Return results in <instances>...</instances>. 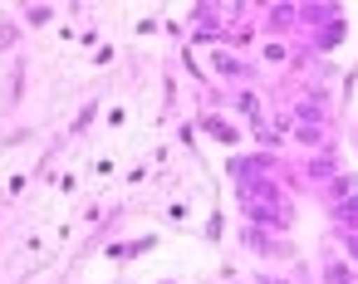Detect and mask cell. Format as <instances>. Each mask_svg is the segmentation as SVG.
Returning a JSON list of instances; mask_svg holds the SVG:
<instances>
[{
    "label": "cell",
    "mask_w": 358,
    "mask_h": 284,
    "mask_svg": "<svg viewBox=\"0 0 358 284\" xmlns=\"http://www.w3.org/2000/svg\"><path fill=\"white\" fill-rule=\"evenodd\" d=\"M206 240H221V211H211V221H206Z\"/></svg>",
    "instance_id": "7c38bea8"
},
{
    "label": "cell",
    "mask_w": 358,
    "mask_h": 284,
    "mask_svg": "<svg viewBox=\"0 0 358 284\" xmlns=\"http://www.w3.org/2000/svg\"><path fill=\"white\" fill-rule=\"evenodd\" d=\"M20 20H25L30 30H45V25L55 20V10H50V6H25V10H20Z\"/></svg>",
    "instance_id": "9c48e42d"
},
{
    "label": "cell",
    "mask_w": 358,
    "mask_h": 284,
    "mask_svg": "<svg viewBox=\"0 0 358 284\" xmlns=\"http://www.w3.org/2000/svg\"><path fill=\"white\" fill-rule=\"evenodd\" d=\"M157 284H182V279H157Z\"/></svg>",
    "instance_id": "4fadbf2b"
},
{
    "label": "cell",
    "mask_w": 358,
    "mask_h": 284,
    "mask_svg": "<svg viewBox=\"0 0 358 284\" xmlns=\"http://www.w3.org/2000/svg\"><path fill=\"white\" fill-rule=\"evenodd\" d=\"M196 128H201L211 142H221V147H241V137H245V128H241L231 113H196Z\"/></svg>",
    "instance_id": "5b68a950"
},
{
    "label": "cell",
    "mask_w": 358,
    "mask_h": 284,
    "mask_svg": "<svg viewBox=\"0 0 358 284\" xmlns=\"http://www.w3.org/2000/svg\"><path fill=\"white\" fill-rule=\"evenodd\" d=\"M250 284H294L289 274H280V269H255L250 274Z\"/></svg>",
    "instance_id": "8fae6325"
},
{
    "label": "cell",
    "mask_w": 358,
    "mask_h": 284,
    "mask_svg": "<svg viewBox=\"0 0 358 284\" xmlns=\"http://www.w3.org/2000/svg\"><path fill=\"white\" fill-rule=\"evenodd\" d=\"M294 172H299L304 191H324V186H329V181H334V177L343 172V157H338V152L329 147V152H314V157H304V162H299Z\"/></svg>",
    "instance_id": "3957f363"
},
{
    "label": "cell",
    "mask_w": 358,
    "mask_h": 284,
    "mask_svg": "<svg viewBox=\"0 0 358 284\" xmlns=\"http://www.w3.org/2000/svg\"><path fill=\"white\" fill-rule=\"evenodd\" d=\"M255 69L260 74H289V69H299V45L294 40H260L255 45Z\"/></svg>",
    "instance_id": "7a4b0ae2"
},
{
    "label": "cell",
    "mask_w": 358,
    "mask_h": 284,
    "mask_svg": "<svg viewBox=\"0 0 358 284\" xmlns=\"http://www.w3.org/2000/svg\"><path fill=\"white\" fill-rule=\"evenodd\" d=\"M314 269H319V284H358V269H353V260L329 240L324 245V255L314 260Z\"/></svg>",
    "instance_id": "277c9868"
},
{
    "label": "cell",
    "mask_w": 358,
    "mask_h": 284,
    "mask_svg": "<svg viewBox=\"0 0 358 284\" xmlns=\"http://www.w3.org/2000/svg\"><path fill=\"white\" fill-rule=\"evenodd\" d=\"M94 118H99V98H89V103H84V108L74 113V123H69V137H79V133H84V128L94 123Z\"/></svg>",
    "instance_id": "30bf717a"
},
{
    "label": "cell",
    "mask_w": 358,
    "mask_h": 284,
    "mask_svg": "<svg viewBox=\"0 0 358 284\" xmlns=\"http://www.w3.org/2000/svg\"><path fill=\"white\" fill-rule=\"evenodd\" d=\"M157 245V235H138V240H108V260H133V255H143V250H152Z\"/></svg>",
    "instance_id": "52a82bcc"
},
{
    "label": "cell",
    "mask_w": 358,
    "mask_h": 284,
    "mask_svg": "<svg viewBox=\"0 0 358 284\" xmlns=\"http://www.w3.org/2000/svg\"><path fill=\"white\" fill-rule=\"evenodd\" d=\"M236 240H241V250H250V255H255L265 269H270V264H285V260H294V255H299V245H294L289 235H275V230L250 225V221H241Z\"/></svg>",
    "instance_id": "6da1fadb"
},
{
    "label": "cell",
    "mask_w": 358,
    "mask_h": 284,
    "mask_svg": "<svg viewBox=\"0 0 358 284\" xmlns=\"http://www.w3.org/2000/svg\"><path fill=\"white\" fill-rule=\"evenodd\" d=\"M289 142L304 147V157L329 152V147H334V123H294V128H289Z\"/></svg>",
    "instance_id": "8992f818"
},
{
    "label": "cell",
    "mask_w": 358,
    "mask_h": 284,
    "mask_svg": "<svg viewBox=\"0 0 358 284\" xmlns=\"http://www.w3.org/2000/svg\"><path fill=\"white\" fill-rule=\"evenodd\" d=\"M329 240H334V245H338V250L353 260V269H358V230H348V225H334V230H329Z\"/></svg>",
    "instance_id": "ba28073f"
}]
</instances>
